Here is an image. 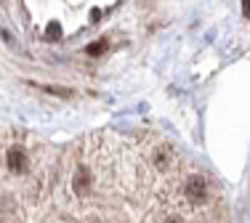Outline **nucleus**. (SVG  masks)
Returning a JSON list of instances; mask_svg holds the SVG:
<instances>
[{
    "label": "nucleus",
    "mask_w": 250,
    "mask_h": 223,
    "mask_svg": "<svg viewBox=\"0 0 250 223\" xmlns=\"http://www.w3.org/2000/svg\"><path fill=\"white\" fill-rule=\"evenodd\" d=\"M59 37H62V27H59L56 21H48V27H45V40H48V43H56Z\"/></svg>",
    "instance_id": "1"
},
{
    "label": "nucleus",
    "mask_w": 250,
    "mask_h": 223,
    "mask_svg": "<svg viewBox=\"0 0 250 223\" xmlns=\"http://www.w3.org/2000/svg\"><path fill=\"white\" fill-rule=\"evenodd\" d=\"M104 51H106V40H101V43L88 45V48H85V54H88V56H101Z\"/></svg>",
    "instance_id": "2"
},
{
    "label": "nucleus",
    "mask_w": 250,
    "mask_h": 223,
    "mask_svg": "<svg viewBox=\"0 0 250 223\" xmlns=\"http://www.w3.org/2000/svg\"><path fill=\"white\" fill-rule=\"evenodd\" d=\"M48 93H53V96H72L69 91H64V88H45Z\"/></svg>",
    "instance_id": "3"
},
{
    "label": "nucleus",
    "mask_w": 250,
    "mask_h": 223,
    "mask_svg": "<svg viewBox=\"0 0 250 223\" xmlns=\"http://www.w3.org/2000/svg\"><path fill=\"white\" fill-rule=\"evenodd\" d=\"M242 11H245V16H250V3H245V5H242Z\"/></svg>",
    "instance_id": "4"
}]
</instances>
